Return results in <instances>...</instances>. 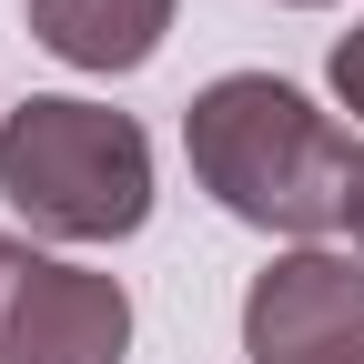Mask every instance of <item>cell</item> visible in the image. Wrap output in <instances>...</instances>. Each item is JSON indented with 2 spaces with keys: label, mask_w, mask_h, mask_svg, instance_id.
Segmentation results:
<instances>
[{
  "label": "cell",
  "mask_w": 364,
  "mask_h": 364,
  "mask_svg": "<svg viewBox=\"0 0 364 364\" xmlns=\"http://www.w3.org/2000/svg\"><path fill=\"white\" fill-rule=\"evenodd\" d=\"M182 152H193V182L253 233H294V243L354 233L364 142L273 71H223L213 91H193Z\"/></svg>",
  "instance_id": "cell-1"
},
{
  "label": "cell",
  "mask_w": 364,
  "mask_h": 364,
  "mask_svg": "<svg viewBox=\"0 0 364 364\" xmlns=\"http://www.w3.org/2000/svg\"><path fill=\"white\" fill-rule=\"evenodd\" d=\"M0 203L51 243H122L152 213V142L132 112L41 91L0 122Z\"/></svg>",
  "instance_id": "cell-2"
},
{
  "label": "cell",
  "mask_w": 364,
  "mask_h": 364,
  "mask_svg": "<svg viewBox=\"0 0 364 364\" xmlns=\"http://www.w3.org/2000/svg\"><path fill=\"white\" fill-rule=\"evenodd\" d=\"M132 294L112 273L51 263L41 243L0 233V364H122Z\"/></svg>",
  "instance_id": "cell-3"
},
{
  "label": "cell",
  "mask_w": 364,
  "mask_h": 364,
  "mask_svg": "<svg viewBox=\"0 0 364 364\" xmlns=\"http://www.w3.org/2000/svg\"><path fill=\"white\" fill-rule=\"evenodd\" d=\"M243 354L253 364H364V263L324 243L263 263L243 294Z\"/></svg>",
  "instance_id": "cell-4"
},
{
  "label": "cell",
  "mask_w": 364,
  "mask_h": 364,
  "mask_svg": "<svg viewBox=\"0 0 364 364\" xmlns=\"http://www.w3.org/2000/svg\"><path fill=\"white\" fill-rule=\"evenodd\" d=\"M172 31V0H31V41L71 71H142Z\"/></svg>",
  "instance_id": "cell-5"
},
{
  "label": "cell",
  "mask_w": 364,
  "mask_h": 364,
  "mask_svg": "<svg viewBox=\"0 0 364 364\" xmlns=\"http://www.w3.org/2000/svg\"><path fill=\"white\" fill-rule=\"evenodd\" d=\"M334 91H344V112L364 122V21H354V31L334 41Z\"/></svg>",
  "instance_id": "cell-6"
},
{
  "label": "cell",
  "mask_w": 364,
  "mask_h": 364,
  "mask_svg": "<svg viewBox=\"0 0 364 364\" xmlns=\"http://www.w3.org/2000/svg\"><path fill=\"white\" fill-rule=\"evenodd\" d=\"M354 263H364V193H354Z\"/></svg>",
  "instance_id": "cell-7"
}]
</instances>
